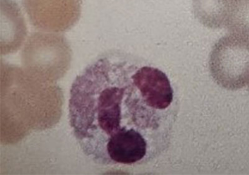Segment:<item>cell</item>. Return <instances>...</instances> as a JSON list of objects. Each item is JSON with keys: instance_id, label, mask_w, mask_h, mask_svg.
Here are the masks:
<instances>
[{"instance_id": "1", "label": "cell", "mask_w": 249, "mask_h": 175, "mask_svg": "<svg viewBox=\"0 0 249 175\" xmlns=\"http://www.w3.org/2000/svg\"><path fill=\"white\" fill-rule=\"evenodd\" d=\"M69 120L81 151L103 167L148 162L167 149L178 101L167 75L118 52L74 79Z\"/></svg>"}, {"instance_id": "2", "label": "cell", "mask_w": 249, "mask_h": 175, "mask_svg": "<svg viewBox=\"0 0 249 175\" xmlns=\"http://www.w3.org/2000/svg\"><path fill=\"white\" fill-rule=\"evenodd\" d=\"M209 66L217 85L237 90L249 83V40L234 34L221 37L211 50Z\"/></svg>"}, {"instance_id": "3", "label": "cell", "mask_w": 249, "mask_h": 175, "mask_svg": "<svg viewBox=\"0 0 249 175\" xmlns=\"http://www.w3.org/2000/svg\"><path fill=\"white\" fill-rule=\"evenodd\" d=\"M31 23L39 30L64 32L81 17L82 0H22Z\"/></svg>"}, {"instance_id": "4", "label": "cell", "mask_w": 249, "mask_h": 175, "mask_svg": "<svg viewBox=\"0 0 249 175\" xmlns=\"http://www.w3.org/2000/svg\"><path fill=\"white\" fill-rule=\"evenodd\" d=\"M26 65L36 70H62L69 64L70 50L63 37L47 33H33L24 48Z\"/></svg>"}, {"instance_id": "5", "label": "cell", "mask_w": 249, "mask_h": 175, "mask_svg": "<svg viewBox=\"0 0 249 175\" xmlns=\"http://www.w3.org/2000/svg\"><path fill=\"white\" fill-rule=\"evenodd\" d=\"M232 0H193V12L206 27L226 28Z\"/></svg>"}, {"instance_id": "6", "label": "cell", "mask_w": 249, "mask_h": 175, "mask_svg": "<svg viewBox=\"0 0 249 175\" xmlns=\"http://www.w3.org/2000/svg\"><path fill=\"white\" fill-rule=\"evenodd\" d=\"M2 36L17 47L27 33L26 22L18 4L12 0H1Z\"/></svg>"}, {"instance_id": "7", "label": "cell", "mask_w": 249, "mask_h": 175, "mask_svg": "<svg viewBox=\"0 0 249 175\" xmlns=\"http://www.w3.org/2000/svg\"><path fill=\"white\" fill-rule=\"evenodd\" d=\"M226 28L249 40V0H232Z\"/></svg>"}, {"instance_id": "8", "label": "cell", "mask_w": 249, "mask_h": 175, "mask_svg": "<svg viewBox=\"0 0 249 175\" xmlns=\"http://www.w3.org/2000/svg\"></svg>"}]
</instances>
